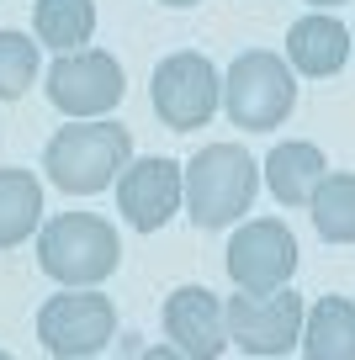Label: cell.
<instances>
[{"label": "cell", "instance_id": "1", "mask_svg": "<svg viewBox=\"0 0 355 360\" xmlns=\"http://www.w3.org/2000/svg\"><path fill=\"white\" fill-rule=\"evenodd\" d=\"M133 159V133L123 122H64L58 133H48L43 169L64 196H96L106 186H117V175Z\"/></svg>", "mask_w": 355, "mask_h": 360}, {"label": "cell", "instance_id": "2", "mask_svg": "<svg viewBox=\"0 0 355 360\" xmlns=\"http://www.w3.org/2000/svg\"><path fill=\"white\" fill-rule=\"evenodd\" d=\"M180 186H186L180 207L191 212V223L197 228H228L255 207L260 165L244 143H207L180 169Z\"/></svg>", "mask_w": 355, "mask_h": 360}, {"label": "cell", "instance_id": "3", "mask_svg": "<svg viewBox=\"0 0 355 360\" xmlns=\"http://www.w3.org/2000/svg\"><path fill=\"white\" fill-rule=\"evenodd\" d=\"M37 265L64 286H96L123 265V238L96 212H58L37 228Z\"/></svg>", "mask_w": 355, "mask_h": 360}, {"label": "cell", "instance_id": "4", "mask_svg": "<svg viewBox=\"0 0 355 360\" xmlns=\"http://www.w3.org/2000/svg\"><path fill=\"white\" fill-rule=\"evenodd\" d=\"M297 106V75L281 53L249 48L228 64L223 75V112L244 133H276Z\"/></svg>", "mask_w": 355, "mask_h": 360}, {"label": "cell", "instance_id": "5", "mask_svg": "<svg viewBox=\"0 0 355 360\" xmlns=\"http://www.w3.org/2000/svg\"><path fill=\"white\" fill-rule=\"evenodd\" d=\"M149 101H154V117L170 127V133H197L218 117L223 106V79L218 64L207 53H170L154 64V79H149Z\"/></svg>", "mask_w": 355, "mask_h": 360}, {"label": "cell", "instance_id": "6", "mask_svg": "<svg viewBox=\"0 0 355 360\" xmlns=\"http://www.w3.org/2000/svg\"><path fill=\"white\" fill-rule=\"evenodd\" d=\"M111 334H117V307L90 286H64L37 307V339L58 360H90L111 345Z\"/></svg>", "mask_w": 355, "mask_h": 360}, {"label": "cell", "instance_id": "7", "mask_svg": "<svg viewBox=\"0 0 355 360\" xmlns=\"http://www.w3.org/2000/svg\"><path fill=\"white\" fill-rule=\"evenodd\" d=\"M127 96V75L111 53H58L48 64V101L69 117V122H96V117L117 112V101Z\"/></svg>", "mask_w": 355, "mask_h": 360}, {"label": "cell", "instance_id": "8", "mask_svg": "<svg viewBox=\"0 0 355 360\" xmlns=\"http://www.w3.org/2000/svg\"><path fill=\"white\" fill-rule=\"evenodd\" d=\"M228 276L239 292H281L292 281V270H297V238H292L287 223L276 217H260V223H239L228 238Z\"/></svg>", "mask_w": 355, "mask_h": 360}, {"label": "cell", "instance_id": "9", "mask_svg": "<svg viewBox=\"0 0 355 360\" xmlns=\"http://www.w3.org/2000/svg\"><path fill=\"white\" fill-rule=\"evenodd\" d=\"M223 313H228V339L239 349H249V355H287L302 339L308 302L292 286H281V292H266V297L239 292L223 302Z\"/></svg>", "mask_w": 355, "mask_h": 360}, {"label": "cell", "instance_id": "10", "mask_svg": "<svg viewBox=\"0 0 355 360\" xmlns=\"http://www.w3.org/2000/svg\"><path fill=\"white\" fill-rule=\"evenodd\" d=\"M180 196H186L180 165L165 159V154H138V159H127V169L117 175V212L133 223V233L165 228L170 217H175Z\"/></svg>", "mask_w": 355, "mask_h": 360}, {"label": "cell", "instance_id": "11", "mask_svg": "<svg viewBox=\"0 0 355 360\" xmlns=\"http://www.w3.org/2000/svg\"><path fill=\"white\" fill-rule=\"evenodd\" d=\"M159 318H165L170 345L186 360H218L228 349V313H223V297L207 286H175Z\"/></svg>", "mask_w": 355, "mask_h": 360}, {"label": "cell", "instance_id": "12", "mask_svg": "<svg viewBox=\"0 0 355 360\" xmlns=\"http://www.w3.org/2000/svg\"><path fill=\"white\" fill-rule=\"evenodd\" d=\"M350 43L355 37L344 32L340 16H302V22L287 27V64L292 75L302 79H329L344 69V58H350Z\"/></svg>", "mask_w": 355, "mask_h": 360}, {"label": "cell", "instance_id": "13", "mask_svg": "<svg viewBox=\"0 0 355 360\" xmlns=\"http://www.w3.org/2000/svg\"><path fill=\"white\" fill-rule=\"evenodd\" d=\"M266 186L270 196H276L281 207H302L313 196V186H318L323 175H329V165H323V148L318 143H302V138H287V143H276L266 154Z\"/></svg>", "mask_w": 355, "mask_h": 360}, {"label": "cell", "instance_id": "14", "mask_svg": "<svg viewBox=\"0 0 355 360\" xmlns=\"http://www.w3.org/2000/svg\"><path fill=\"white\" fill-rule=\"evenodd\" d=\"M302 360H355V302L318 297L302 318Z\"/></svg>", "mask_w": 355, "mask_h": 360}, {"label": "cell", "instance_id": "15", "mask_svg": "<svg viewBox=\"0 0 355 360\" xmlns=\"http://www.w3.org/2000/svg\"><path fill=\"white\" fill-rule=\"evenodd\" d=\"M43 228V180L32 169H0V249H16Z\"/></svg>", "mask_w": 355, "mask_h": 360}, {"label": "cell", "instance_id": "16", "mask_svg": "<svg viewBox=\"0 0 355 360\" xmlns=\"http://www.w3.org/2000/svg\"><path fill=\"white\" fill-rule=\"evenodd\" d=\"M32 32L48 53H75L96 32V0H32Z\"/></svg>", "mask_w": 355, "mask_h": 360}, {"label": "cell", "instance_id": "17", "mask_svg": "<svg viewBox=\"0 0 355 360\" xmlns=\"http://www.w3.org/2000/svg\"><path fill=\"white\" fill-rule=\"evenodd\" d=\"M308 212L323 244H355V175H323L308 196Z\"/></svg>", "mask_w": 355, "mask_h": 360}, {"label": "cell", "instance_id": "18", "mask_svg": "<svg viewBox=\"0 0 355 360\" xmlns=\"http://www.w3.org/2000/svg\"><path fill=\"white\" fill-rule=\"evenodd\" d=\"M37 69H43V53H37V37L27 32H0V101H16V96H27L37 79Z\"/></svg>", "mask_w": 355, "mask_h": 360}, {"label": "cell", "instance_id": "19", "mask_svg": "<svg viewBox=\"0 0 355 360\" xmlns=\"http://www.w3.org/2000/svg\"><path fill=\"white\" fill-rule=\"evenodd\" d=\"M133 360H186L175 345H154V349H144V355H133Z\"/></svg>", "mask_w": 355, "mask_h": 360}, {"label": "cell", "instance_id": "20", "mask_svg": "<svg viewBox=\"0 0 355 360\" xmlns=\"http://www.w3.org/2000/svg\"><path fill=\"white\" fill-rule=\"evenodd\" d=\"M159 6H175V11H180V6H201V0H159Z\"/></svg>", "mask_w": 355, "mask_h": 360}, {"label": "cell", "instance_id": "21", "mask_svg": "<svg viewBox=\"0 0 355 360\" xmlns=\"http://www.w3.org/2000/svg\"><path fill=\"white\" fill-rule=\"evenodd\" d=\"M308 6H344V0H308Z\"/></svg>", "mask_w": 355, "mask_h": 360}, {"label": "cell", "instance_id": "22", "mask_svg": "<svg viewBox=\"0 0 355 360\" xmlns=\"http://www.w3.org/2000/svg\"><path fill=\"white\" fill-rule=\"evenodd\" d=\"M255 360H281V355H255Z\"/></svg>", "mask_w": 355, "mask_h": 360}, {"label": "cell", "instance_id": "23", "mask_svg": "<svg viewBox=\"0 0 355 360\" xmlns=\"http://www.w3.org/2000/svg\"><path fill=\"white\" fill-rule=\"evenodd\" d=\"M0 360H11V355H6V349H0Z\"/></svg>", "mask_w": 355, "mask_h": 360}, {"label": "cell", "instance_id": "24", "mask_svg": "<svg viewBox=\"0 0 355 360\" xmlns=\"http://www.w3.org/2000/svg\"><path fill=\"white\" fill-rule=\"evenodd\" d=\"M350 58H355V43H350Z\"/></svg>", "mask_w": 355, "mask_h": 360}, {"label": "cell", "instance_id": "25", "mask_svg": "<svg viewBox=\"0 0 355 360\" xmlns=\"http://www.w3.org/2000/svg\"><path fill=\"white\" fill-rule=\"evenodd\" d=\"M90 360H96V355H90Z\"/></svg>", "mask_w": 355, "mask_h": 360}]
</instances>
